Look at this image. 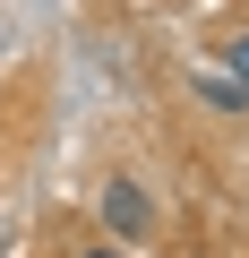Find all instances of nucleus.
Returning a JSON list of instances; mask_svg holds the SVG:
<instances>
[{"label":"nucleus","mask_w":249,"mask_h":258,"mask_svg":"<svg viewBox=\"0 0 249 258\" xmlns=\"http://www.w3.org/2000/svg\"><path fill=\"white\" fill-rule=\"evenodd\" d=\"M103 232L120 241V249H138V241H155V198L129 181V172H112L103 181Z\"/></svg>","instance_id":"1"},{"label":"nucleus","mask_w":249,"mask_h":258,"mask_svg":"<svg viewBox=\"0 0 249 258\" xmlns=\"http://www.w3.org/2000/svg\"><path fill=\"white\" fill-rule=\"evenodd\" d=\"M189 95H198L206 112H232V120H249V86H240V78H223V69H198V78H189Z\"/></svg>","instance_id":"2"},{"label":"nucleus","mask_w":249,"mask_h":258,"mask_svg":"<svg viewBox=\"0 0 249 258\" xmlns=\"http://www.w3.org/2000/svg\"><path fill=\"white\" fill-rule=\"evenodd\" d=\"M215 69H223V78H240V86H249V26H240V35H223V60H215Z\"/></svg>","instance_id":"3"},{"label":"nucleus","mask_w":249,"mask_h":258,"mask_svg":"<svg viewBox=\"0 0 249 258\" xmlns=\"http://www.w3.org/2000/svg\"><path fill=\"white\" fill-rule=\"evenodd\" d=\"M86 258H129V249H120V241H112V249H86Z\"/></svg>","instance_id":"4"},{"label":"nucleus","mask_w":249,"mask_h":258,"mask_svg":"<svg viewBox=\"0 0 249 258\" xmlns=\"http://www.w3.org/2000/svg\"><path fill=\"white\" fill-rule=\"evenodd\" d=\"M240 215H249V198H240Z\"/></svg>","instance_id":"5"}]
</instances>
